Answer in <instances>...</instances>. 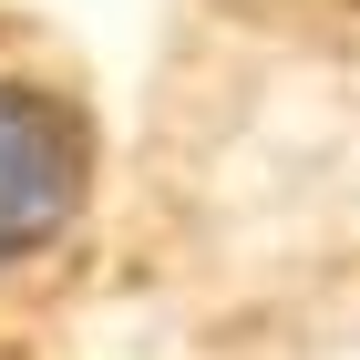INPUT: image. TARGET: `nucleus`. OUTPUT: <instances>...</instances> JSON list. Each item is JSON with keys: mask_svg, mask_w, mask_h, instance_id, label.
I'll return each instance as SVG.
<instances>
[{"mask_svg": "<svg viewBox=\"0 0 360 360\" xmlns=\"http://www.w3.org/2000/svg\"><path fill=\"white\" fill-rule=\"evenodd\" d=\"M103 226V124L62 31L0 11V360L72 319Z\"/></svg>", "mask_w": 360, "mask_h": 360, "instance_id": "f257e3e1", "label": "nucleus"}]
</instances>
